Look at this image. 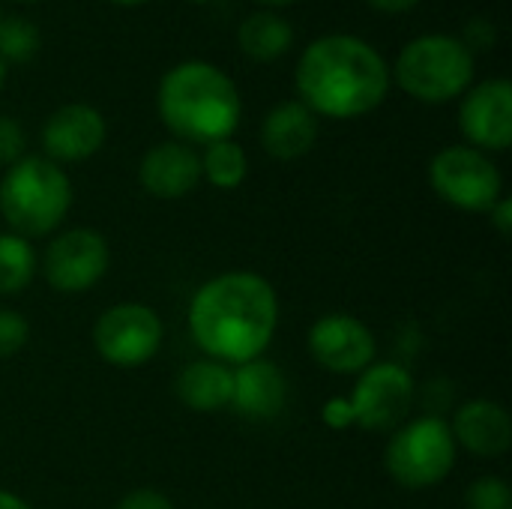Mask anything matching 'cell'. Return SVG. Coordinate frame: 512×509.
Returning a JSON list of instances; mask_svg holds the SVG:
<instances>
[{"instance_id":"cell-10","label":"cell","mask_w":512,"mask_h":509,"mask_svg":"<svg viewBox=\"0 0 512 509\" xmlns=\"http://www.w3.org/2000/svg\"><path fill=\"white\" fill-rule=\"evenodd\" d=\"M111 267V246L96 228H69L51 237L39 270L51 291L75 297L93 291Z\"/></svg>"},{"instance_id":"cell-8","label":"cell","mask_w":512,"mask_h":509,"mask_svg":"<svg viewBox=\"0 0 512 509\" xmlns=\"http://www.w3.org/2000/svg\"><path fill=\"white\" fill-rule=\"evenodd\" d=\"M90 339L99 360L108 366L141 369L159 354L165 342V324L147 303H114L93 321Z\"/></svg>"},{"instance_id":"cell-15","label":"cell","mask_w":512,"mask_h":509,"mask_svg":"<svg viewBox=\"0 0 512 509\" xmlns=\"http://www.w3.org/2000/svg\"><path fill=\"white\" fill-rule=\"evenodd\" d=\"M456 447L477 459H504L512 447L510 411L495 399H471L450 420Z\"/></svg>"},{"instance_id":"cell-29","label":"cell","mask_w":512,"mask_h":509,"mask_svg":"<svg viewBox=\"0 0 512 509\" xmlns=\"http://www.w3.org/2000/svg\"><path fill=\"white\" fill-rule=\"evenodd\" d=\"M489 216V222H492V228L507 240L512 234V198L510 195H501L498 201H495V207L486 213Z\"/></svg>"},{"instance_id":"cell-26","label":"cell","mask_w":512,"mask_h":509,"mask_svg":"<svg viewBox=\"0 0 512 509\" xmlns=\"http://www.w3.org/2000/svg\"><path fill=\"white\" fill-rule=\"evenodd\" d=\"M321 423H324L330 432L357 429V423H354V408H351L348 396H330V399L321 405Z\"/></svg>"},{"instance_id":"cell-36","label":"cell","mask_w":512,"mask_h":509,"mask_svg":"<svg viewBox=\"0 0 512 509\" xmlns=\"http://www.w3.org/2000/svg\"><path fill=\"white\" fill-rule=\"evenodd\" d=\"M189 3H213V0H189Z\"/></svg>"},{"instance_id":"cell-25","label":"cell","mask_w":512,"mask_h":509,"mask_svg":"<svg viewBox=\"0 0 512 509\" xmlns=\"http://www.w3.org/2000/svg\"><path fill=\"white\" fill-rule=\"evenodd\" d=\"M27 156V132L18 117L0 114V165L9 168Z\"/></svg>"},{"instance_id":"cell-24","label":"cell","mask_w":512,"mask_h":509,"mask_svg":"<svg viewBox=\"0 0 512 509\" xmlns=\"http://www.w3.org/2000/svg\"><path fill=\"white\" fill-rule=\"evenodd\" d=\"M30 342V321L18 309H0V360L15 357Z\"/></svg>"},{"instance_id":"cell-17","label":"cell","mask_w":512,"mask_h":509,"mask_svg":"<svg viewBox=\"0 0 512 509\" xmlns=\"http://www.w3.org/2000/svg\"><path fill=\"white\" fill-rule=\"evenodd\" d=\"M321 135V120L300 102H276L261 120V147L279 162H297L312 153Z\"/></svg>"},{"instance_id":"cell-28","label":"cell","mask_w":512,"mask_h":509,"mask_svg":"<svg viewBox=\"0 0 512 509\" xmlns=\"http://www.w3.org/2000/svg\"><path fill=\"white\" fill-rule=\"evenodd\" d=\"M114 509H174V504L159 489H132L114 504Z\"/></svg>"},{"instance_id":"cell-35","label":"cell","mask_w":512,"mask_h":509,"mask_svg":"<svg viewBox=\"0 0 512 509\" xmlns=\"http://www.w3.org/2000/svg\"><path fill=\"white\" fill-rule=\"evenodd\" d=\"M15 3H39V0H15Z\"/></svg>"},{"instance_id":"cell-18","label":"cell","mask_w":512,"mask_h":509,"mask_svg":"<svg viewBox=\"0 0 512 509\" xmlns=\"http://www.w3.org/2000/svg\"><path fill=\"white\" fill-rule=\"evenodd\" d=\"M231 390L234 369L210 357L186 363L174 378V396L195 414H216L231 408Z\"/></svg>"},{"instance_id":"cell-19","label":"cell","mask_w":512,"mask_h":509,"mask_svg":"<svg viewBox=\"0 0 512 509\" xmlns=\"http://www.w3.org/2000/svg\"><path fill=\"white\" fill-rule=\"evenodd\" d=\"M240 51L255 63H273L285 57L294 45V27L288 18L276 15L273 9H258L246 15L237 27Z\"/></svg>"},{"instance_id":"cell-31","label":"cell","mask_w":512,"mask_h":509,"mask_svg":"<svg viewBox=\"0 0 512 509\" xmlns=\"http://www.w3.org/2000/svg\"><path fill=\"white\" fill-rule=\"evenodd\" d=\"M0 509H33L24 498H18V495H12V492H6V489H0Z\"/></svg>"},{"instance_id":"cell-1","label":"cell","mask_w":512,"mask_h":509,"mask_svg":"<svg viewBox=\"0 0 512 509\" xmlns=\"http://www.w3.org/2000/svg\"><path fill=\"white\" fill-rule=\"evenodd\" d=\"M279 294L255 270H228L207 279L189 300L186 327L204 357L240 366L267 354L279 330Z\"/></svg>"},{"instance_id":"cell-37","label":"cell","mask_w":512,"mask_h":509,"mask_svg":"<svg viewBox=\"0 0 512 509\" xmlns=\"http://www.w3.org/2000/svg\"><path fill=\"white\" fill-rule=\"evenodd\" d=\"M0 18H3V9H0Z\"/></svg>"},{"instance_id":"cell-12","label":"cell","mask_w":512,"mask_h":509,"mask_svg":"<svg viewBox=\"0 0 512 509\" xmlns=\"http://www.w3.org/2000/svg\"><path fill=\"white\" fill-rule=\"evenodd\" d=\"M459 129L465 144L483 153H504L512 144V84L495 75L471 84L459 105Z\"/></svg>"},{"instance_id":"cell-6","label":"cell","mask_w":512,"mask_h":509,"mask_svg":"<svg viewBox=\"0 0 512 509\" xmlns=\"http://www.w3.org/2000/svg\"><path fill=\"white\" fill-rule=\"evenodd\" d=\"M459 459L456 438L450 423L438 414H423L399 429H393L384 447V471L387 477L408 492H426L441 486Z\"/></svg>"},{"instance_id":"cell-34","label":"cell","mask_w":512,"mask_h":509,"mask_svg":"<svg viewBox=\"0 0 512 509\" xmlns=\"http://www.w3.org/2000/svg\"><path fill=\"white\" fill-rule=\"evenodd\" d=\"M108 3H114V6H141L147 0H108Z\"/></svg>"},{"instance_id":"cell-21","label":"cell","mask_w":512,"mask_h":509,"mask_svg":"<svg viewBox=\"0 0 512 509\" xmlns=\"http://www.w3.org/2000/svg\"><path fill=\"white\" fill-rule=\"evenodd\" d=\"M39 273V255L30 240L6 231L0 234V297H18L33 285Z\"/></svg>"},{"instance_id":"cell-27","label":"cell","mask_w":512,"mask_h":509,"mask_svg":"<svg viewBox=\"0 0 512 509\" xmlns=\"http://www.w3.org/2000/svg\"><path fill=\"white\" fill-rule=\"evenodd\" d=\"M459 39L465 42V48H468L471 54H477V51H489V48L495 45L498 30H495V24H489L486 18H474V21L465 24V30H462Z\"/></svg>"},{"instance_id":"cell-4","label":"cell","mask_w":512,"mask_h":509,"mask_svg":"<svg viewBox=\"0 0 512 509\" xmlns=\"http://www.w3.org/2000/svg\"><path fill=\"white\" fill-rule=\"evenodd\" d=\"M72 180L45 156H24L0 177V216L24 240L57 234L72 210Z\"/></svg>"},{"instance_id":"cell-22","label":"cell","mask_w":512,"mask_h":509,"mask_svg":"<svg viewBox=\"0 0 512 509\" xmlns=\"http://www.w3.org/2000/svg\"><path fill=\"white\" fill-rule=\"evenodd\" d=\"M42 39H39V27L27 18L9 15L0 18V60L6 66L12 63H27L36 51H39Z\"/></svg>"},{"instance_id":"cell-9","label":"cell","mask_w":512,"mask_h":509,"mask_svg":"<svg viewBox=\"0 0 512 509\" xmlns=\"http://www.w3.org/2000/svg\"><path fill=\"white\" fill-rule=\"evenodd\" d=\"M417 399V381L408 366L393 360H375L357 375L348 396L354 408V423L363 432H393L399 429Z\"/></svg>"},{"instance_id":"cell-23","label":"cell","mask_w":512,"mask_h":509,"mask_svg":"<svg viewBox=\"0 0 512 509\" xmlns=\"http://www.w3.org/2000/svg\"><path fill=\"white\" fill-rule=\"evenodd\" d=\"M465 509H512L510 483L498 474L477 477L465 492Z\"/></svg>"},{"instance_id":"cell-3","label":"cell","mask_w":512,"mask_h":509,"mask_svg":"<svg viewBox=\"0 0 512 509\" xmlns=\"http://www.w3.org/2000/svg\"><path fill=\"white\" fill-rule=\"evenodd\" d=\"M162 126L189 147H207L234 138L243 120V99L234 78L210 60H183L171 66L156 87Z\"/></svg>"},{"instance_id":"cell-2","label":"cell","mask_w":512,"mask_h":509,"mask_svg":"<svg viewBox=\"0 0 512 509\" xmlns=\"http://www.w3.org/2000/svg\"><path fill=\"white\" fill-rule=\"evenodd\" d=\"M294 87L318 120H360L384 105L393 75L387 57L363 36L327 33L303 48Z\"/></svg>"},{"instance_id":"cell-5","label":"cell","mask_w":512,"mask_h":509,"mask_svg":"<svg viewBox=\"0 0 512 509\" xmlns=\"http://www.w3.org/2000/svg\"><path fill=\"white\" fill-rule=\"evenodd\" d=\"M390 75L405 96L426 105H444L465 96L474 84L477 63L459 36L423 33L399 51Z\"/></svg>"},{"instance_id":"cell-33","label":"cell","mask_w":512,"mask_h":509,"mask_svg":"<svg viewBox=\"0 0 512 509\" xmlns=\"http://www.w3.org/2000/svg\"><path fill=\"white\" fill-rule=\"evenodd\" d=\"M6 75H9V66L0 60V93H3V87H6Z\"/></svg>"},{"instance_id":"cell-32","label":"cell","mask_w":512,"mask_h":509,"mask_svg":"<svg viewBox=\"0 0 512 509\" xmlns=\"http://www.w3.org/2000/svg\"><path fill=\"white\" fill-rule=\"evenodd\" d=\"M258 3H264V6H270V9H279V6H291L294 0H258Z\"/></svg>"},{"instance_id":"cell-16","label":"cell","mask_w":512,"mask_h":509,"mask_svg":"<svg viewBox=\"0 0 512 509\" xmlns=\"http://www.w3.org/2000/svg\"><path fill=\"white\" fill-rule=\"evenodd\" d=\"M288 405V378L285 372L267 360H249L234 366V390H231V408L252 423L276 420Z\"/></svg>"},{"instance_id":"cell-13","label":"cell","mask_w":512,"mask_h":509,"mask_svg":"<svg viewBox=\"0 0 512 509\" xmlns=\"http://www.w3.org/2000/svg\"><path fill=\"white\" fill-rule=\"evenodd\" d=\"M108 138L105 114L90 102H66L48 114L39 141L42 156L57 165H75L93 159Z\"/></svg>"},{"instance_id":"cell-11","label":"cell","mask_w":512,"mask_h":509,"mask_svg":"<svg viewBox=\"0 0 512 509\" xmlns=\"http://www.w3.org/2000/svg\"><path fill=\"white\" fill-rule=\"evenodd\" d=\"M309 357L333 375H360L375 363L378 342L366 321L351 312H330L306 333Z\"/></svg>"},{"instance_id":"cell-7","label":"cell","mask_w":512,"mask_h":509,"mask_svg":"<svg viewBox=\"0 0 512 509\" xmlns=\"http://www.w3.org/2000/svg\"><path fill=\"white\" fill-rule=\"evenodd\" d=\"M429 186L462 213H489L504 195V174L489 153L471 144H450L432 156Z\"/></svg>"},{"instance_id":"cell-30","label":"cell","mask_w":512,"mask_h":509,"mask_svg":"<svg viewBox=\"0 0 512 509\" xmlns=\"http://www.w3.org/2000/svg\"><path fill=\"white\" fill-rule=\"evenodd\" d=\"M381 15H405L420 6V0H366Z\"/></svg>"},{"instance_id":"cell-14","label":"cell","mask_w":512,"mask_h":509,"mask_svg":"<svg viewBox=\"0 0 512 509\" xmlns=\"http://www.w3.org/2000/svg\"><path fill=\"white\" fill-rule=\"evenodd\" d=\"M138 183L150 198L180 201L192 195L201 183V156L183 141H159L144 150L138 162Z\"/></svg>"},{"instance_id":"cell-20","label":"cell","mask_w":512,"mask_h":509,"mask_svg":"<svg viewBox=\"0 0 512 509\" xmlns=\"http://www.w3.org/2000/svg\"><path fill=\"white\" fill-rule=\"evenodd\" d=\"M198 156H201V180H207L213 189L234 192L249 177V156H246L243 144L234 138L213 141Z\"/></svg>"}]
</instances>
